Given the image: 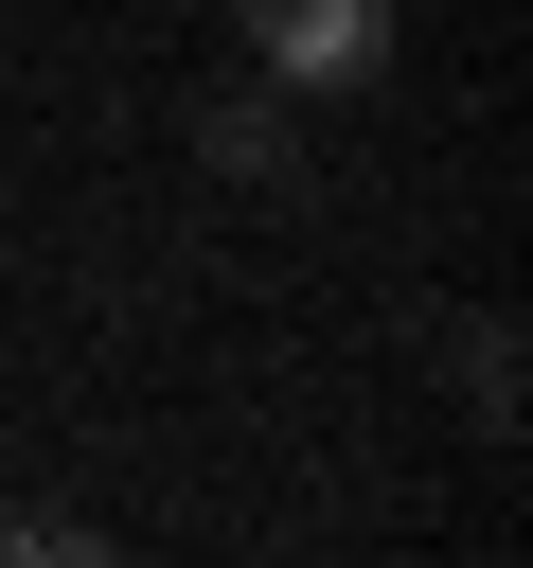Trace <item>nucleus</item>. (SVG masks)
Listing matches in <instances>:
<instances>
[{
	"label": "nucleus",
	"mask_w": 533,
	"mask_h": 568,
	"mask_svg": "<svg viewBox=\"0 0 533 568\" xmlns=\"http://www.w3.org/2000/svg\"><path fill=\"white\" fill-rule=\"evenodd\" d=\"M195 142H213V160H231V178H302V124H284V106H266V89H231V106H213V124H195Z\"/></svg>",
	"instance_id": "nucleus-2"
},
{
	"label": "nucleus",
	"mask_w": 533,
	"mask_h": 568,
	"mask_svg": "<svg viewBox=\"0 0 533 568\" xmlns=\"http://www.w3.org/2000/svg\"><path fill=\"white\" fill-rule=\"evenodd\" d=\"M266 89H373L391 71V0H231Z\"/></svg>",
	"instance_id": "nucleus-1"
}]
</instances>
